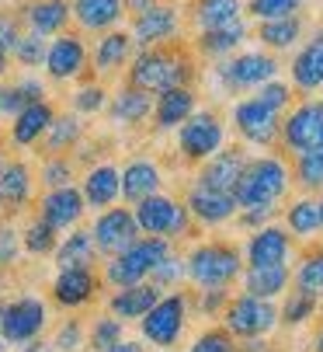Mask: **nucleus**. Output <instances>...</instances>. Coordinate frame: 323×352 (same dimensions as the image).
I'll list each match as a JSON object with an SVG mask.
<instances>
[{
  "instance_id": "obj_5",
  "label": "nucleus",
  "mask_w": 323,
  "mask_h": 352,
  "mask_svg": "<svg viewBox=\"0 0 323 352\" xmlns=\"http://www.w3.org/2000/svg\"><path fill=\"white\" fill-rule=\"evenodd\" d=\"M132 217H136V227L139 234L146 237H164V241H178L191 230V213L184 203H178L174 195L167 192H153L146 199L132 206Z\"/></svg>"
},
{
  "instance_id": "obj_36",
  "label": "nucleus",
  "mask_w": 323,
  "mask_h": 352,
  "mask_svg": "<svg viewBox=\"0 0 323 352\" xmlns=\"http://www.w3.org/2000/svg\"><path fill=\"white\" fill-rule=\"evenodd\" d=\"M35 102H45V87L35 77H25L18 84H4V87H0V116H8V119H14L21 109H28Z\"/></svg>"
},
{
  "instance_id": "obj_14",
  "label": "nucleus",
  "mask_w": 323,
  "mask_h": 352,
  "mask_svg": "<svg viewBox=\"0 0 323 352\" xmlns=\"http://www.w3.org/2000/svg\"><path fill=\"white\" fill-rule=\"evenodd\" d=\"M181 32V14L171 4H156L143 14L132 18V45L139 49H153V45H171Z\"/></svg>"
},
{
  "instance_id": "obj_34",
  "label": "nucleus",
  "mask_w": 323,
  "mask_h": 352,
  "mask_svg": "<svg viewBox=\"0 0 323 352\" xmlns=\"http://www.w3.org/2000/svg\"><path fill=\"white\" fill-rule=\"evenodd\" d=\"M52 119H56L52 105H49V102H35V105H28V109H21V112L14 116V122H11V140H14L18 146H32L35 140L45 136V129H49Z\"/></svg>"
},
{
  "instance_id": "obj_61",
  "label": "nucleus",
  "mask_w": 323,
  "mask_h": 352,
  "mask_svg": "<svg viewBox=\"0 0 323 352\" xmlns=\"http://www.w3.org/2000/svg\"><path fill=\"white\" fill-rule=\"evenodd\" d=\"M320 217H323V195H320ZM320 230H323V227H320Z\"/></svg>"
},
{
  "instance_id": "obj_11",
  "label": "nucleus",
  "mask_w": 323,
  "mask_h": 352,
  "mask_svg": "<svg viewBox=\"0 0 323 352\" xmlns=\"http://www.w3.org/2000/svg\"><path fill=\"white\" fill-rule=\"evenodd\" d=\"M230 122L237 129V136L247 143V146H261V150H272L282 136V116L264 109L257 98H240V102H233L230 109Z\"/></svg>"
},
{
  "instance_id": "obj_43",
  "label": "nucleus",
  "mask_w": 323,
  "mask_h": 352,
  "mask_svg": "<svg viewBox=\"0 0 323 352\" xmlns=\"http://www.w3.org/2000/svg\"><path fill=\"white\" fill-rule=\"evenodd\" d=\"M45 49H49L45 35H35V32H18L11 56H14L21 67H38V63H45Z\"/></svg>"
},
{
  "instance_id": "obj_59",
  "label": "nucleus",
  "mask_w": 323,
  "mask_h": 352,
  "mask_svg": "<svg viewBox=\"0 0 323 352\" xmlns=\"http://www.w3.org/2000/svg\"><path fill=\"white\" fill-rule=\"evenodd\" d=\"M25 352H49V345H45V342H38V338H32V342L25 345Z\"/></svg>"
},
{
  "instance_id": "obj_10",
  "label": "nucleus",
  "mask_w": 323,
  "mask_h": 352,
  "mask_svg": "<svg viewBox=\"0 0 323 352\" xmlns=\"http://www.w3.org/2000/svg\"><path fill=\"white\" fill-rule=\"evenodd\" d=\"M188 324V296L184 293H164L156 304L139 318V331L156 349H174Z\"/></svg>"
},
{
  "instance_id": "obj_2",
  "label": "nucleus",
  "mask_w": 323,
  "mask_h": 352,
  "mask_svg": "<svg viewBox=\"0 0 323 352\" xmlns=\"http://www.w3.org/2000/svg\"><path fill=\"white\" fill-rule=\"evenodd\" d=\"M195 77V60L174 45H153V49H139L132 67H129V84L146 91V94H160L167 87H181L191 84Z\"/></svg>"
},
{
  "instance_id": "obj_54",
  "label": "nucleus",
  "mask_w": 323,
  "mask_h": 352,
  "mask_svg": "<svg viewBox=\"0 0 323 352\" xmlns=\"http://www.w3.org/2000/svg\"><path fill=\"white\" fill-rule=\"evenodd\" d=\"M52 345H56L60 352H77V349L84 345V328H80V321H67Z\"/></svg>"
},
{
  "instance_id": "obj_25",
  "label": "nucleus",
  "mask_w": 323,
  "mask_h": 352,
  "mask_svg": "<svg viewBox=\"0 0 323 352\" xmlns=\"http://www.w3.org/2000/svg\"><path fill=\"white\" fill-rule=\"evenodd\" d=\"M84 206L91 210H108V206H115V199L122 195V178H119V168L115 164H97L87 171L84 178Z\"/></svg>"
},
{
  "instance_id": "obj_37",
  "label": "nucleus",
  "mask_w": 323,
  "mask_h": 352,
  "mask_svg": "<svg viewBox=\"0 0 323 352\" xmlns=\"http://www.w3.org/2000/svg\"><path fill=\"white\" fill-rule=\"evenodd\" d=\"M243 18V0H195V25L198 32L223 28Z\"/></svg>"
},
{
  "instance_id": "obj_26",
  "label": "nucleus",
  "mask_w": 323,
  "mask_h": 352,
  "mask_svg": "<svg viewBox=\"0 0 323 352\" xmlns=\"http://www.w3.org/2000/svg\"><path fill=\"white\" fill-rule=\"evenodd\" d=\"M243 42H247V21L240 18V21H230V25H223V28L198 32L195 49H198V56H205V60H226V56L237 53Z\"/></svg>"
},
{
  "instance_id": "obj_1",
  "label": "nucleus",
  "mask_w": 323,
  "mask_h": 352,
  "mask_svg": "<svg viewBox=\"0 0 323 352\" xmlns=\"http://www.w3.org/2000/svg\"><path fill=\"white\" fill-rule=\"evenodd\" d=\"M292 188V168L278 154H261L247 157V168L233 188L237 199V213L254 210V206H278Z\"/></svg>"
},
{
  "instance_id": "obj_42",
  "label": "nucleus",
  "mask_w": 323,
  "mask_h": 352,
  "mask_svg": "<svg viewBox=\"0 0 323 352\" xmlns=\"http://www.w3.org/2000/svg\"><path fill=\"white\" fill-rule=\"evenodd\" d=\"M292 279H296V289H302V293L323 300V248L309 251V255L299 262V269H296Z\"/></svg>"
},
{
  "instance_id": "obj_6",
  "label": "nucleus",
  "mask_w": 323,
  "mask_h": 352,
  "mask_svg": "<svg viewBox=\"0 0 323 352\" xmlns=\"http://www.w3.org/2000/svg\"><path fill=\"white\" fill-rule=\"evenodd\" d=\"M174 133H178V154L188 164H202L215 150L226 146V122L215 109H195Z\"/></svg>"
},
{
  "instance_id": "obj_13",
  "label": "nucleus",
  "mask_w": 323,
  "mask_h": 352,
  "mask_svg": "<svg viewBox=\"0 0 323 352\" xmlns=\"http://www.w3.org/2000/svg\"><path fill=\"white\" fill-rule=\"evenodd\" d=\"M139 227H136V217L132 210L125 206H108L97 213L94 227H91V241H94V251H101V255H119V251H125L132 241H139Z\"/></svg>"
},
{
  "instance_id": "obj_50",
  "label": "nucleus",
  "mask_w": 323,
  "mask_h": 352,
  "mask_svg": "<svg viewBox=\"0 0 323 352\" xmlns=\"http://www.w3.org/2000/svg\"><path fill=\"white\" fill-rule=\"evenodd\" d=\"M108 105V91L101 87V84H84L77 94H73V112H80V116H94V112H101Z\"/></svg>"
},
{
  "instance_id": "obj_58",
  "label": "nucleus",
  "mask_w": 323,
  "mask_h": 352,
  "mask_svg": "<svg viewBox=\"0 0 323 352\" xmlns=\"http://www.w3.org/2000/svg\"><path fill=\"white\" fill-rule=\"evenodd\" d=\"M104 352H146L143 342H132V338H119L112 349H104Z\"/></svg>"
},
{
  "instance_id": "obj_18",
  "label": "nucleus",
  "mask_w": 323,
  "mask_h": 352,
  "mask_svg": "<svg viewBox=\"0 0 323 352\" xmlns=\"http://www.w3.org/2000/svg\"><path fill=\"white\" fill-rule=\"evenodd\" d=\"M184 206L191 213V223H202V227H223V223L237 220V199H233V192H212V188L191 185Z\"/></svg>"
},
{
  "instance_id": "obj_20",
  "label": "nucleus",
  "mask_w": 323,
  "mask_h": 352,
  "mask_svg": "<svg viewBox=\"0 0 323 352\" xmlns=\"http://www.w3.org/2000/svg\"><path fill=\"white\" fill-rule=\"evenodd\" d=\"M289 80L296 91L302 94H313L323 87V28L313 32L302 45H299V53L292 56L289 63Z\"/></svg>"
},
{
  "instance_id": "obj_39",
  "label": "nucleus",
  "mask_w": 323,
  "mask_h": 352,
  "mask_svg": "<svg viewBox=\"0 0 323 352\" xmlns=\"http://www.w3.org/2000/svg\"><path fill=\"white\" fill-rule=\"evenodd\" d=\"M84 136V122L77 116H56L45 129V150L49 154H63V150L77 146Z\"/></svg>"
},
{
  "instance_id": "obj_23",
  "label": "nucleus",
  "mask_w": 323,
  "mask_h": 352,
  "mask_svg": "<svg viewBox=\"0 0 323 352\" xmlns=\"http://www.w3.org/2000/svg\"><path fill=\"white\" fill-rule=\"evenodd\" d=\"M292 286V265H243V293L257 300H278Z\"/></svg>"
},
{
  "instance_id": "obj_21",
  "label": "nucleus",
  "mask_w": 323,
  "mask_h": 352,
  "mask_svg": "<svg viewBox=\"0 0 323 352\" xmlns=\"http://www.w3.org/2000/svg\"><path fill=\"white\" fill-rule=\"evenodd\" d=\"M195 109H198V91L191 84L160 91L156 102H153V126H156V133H174Z\"/></svg>"
},
{
  "instance_id": "obj_16",
  "label": "nucleus",
  "mask_w": 323,
  "mask_h": 352,
  "mask_svg": "<svg viewBox=\"0 0 323 352\" xmlns=\"http://www.w3.org/2000/svg\"><path fill=\"white\" fill-rule=\"evenodd\" d=\"M247 168V154L240 146H223L215 150L208 161L198 164V175H195V185L202 188H212V192H233L240 175Z\"/></svg>"
},
{
  "instance_id": "obj_8",
  "label": "nucleus",
  "mask_w": 323,
  "mask_h": 352,
  "mask_svg": "<svg viewBox=\"0 0 323 352\" xmlns=\"http://www.w3.org/2000/svg\"><path fill=\"white\" fill-rule=\"evenodd\" d=\"M223 328L243 342V338H264L278 328V307L275 300H257L250 293L230 296V304L223 307Z\"/></svg>"
},
{
  "instance_id": "obj_53",
  "label": "nucleus",
  "mask_w": 323,
  "mask_h": 352,
  "mask_svg": "<svg viewBox=\"0 0 323 352\" xmlns=\"http://www.w3.org/2000/svg\"><path fill=\"white\" fill-rule=\"evenodd\" d=\"M14 38H18V25H14L11 18H0V74H8Z\"/></svg>"
},
{
  "instance_id": "obj_32",
  "label": "nucleus",
  "mask_w": 323,
  "mask_h": 352,
  "mask_svg": "<svg viewBox=\"0 0 323 352\" xmlns=\"http://www.w3.org/2000/svg\"><path fill=\"white\" fill-rule=\"evenodd\" d=\"M32 199V171L25 161H11L0 168V206L4 210H25Z\"/></svg>"
},
{
  "instance_id": "obj_33",
  "label": "nucleus",
  "mask_w": 323,
  "mask_h": 352,
  "mask_svg": "<svg viewBox=\"0 0 323 352\" xmlns=\"http://www.w3.org/2000/svg\"><path fill=\"white\" fill-rule=\"evenodd\" d=\"M73 18L80 28L87 32H104V28H112L122 21V0H73L70 4Z\"/></svg>"
},
{
  "instance_id": "obj_7",
  "label": "nucleus",
  "mask_w": 323,
  "mask_h": 352,
  "mask_svg": "<svg viewBox=\"0 0 323 352\" xmlns=\"http://www.w3.org/2000/svg\"><path fill=\"white\" fill-rule=\"evenodd\" d=\"M171 255V241L164 237H139L132 241L125 251H119V255H112V262H108L104 269V279L112 286H132V283H146L149 272L156 269L160 258Z\"/></svg>"
},
{
  "instance_id": "obj_17",
  "label": "nucleus",
  "mask_w": 323,
  "mask_h": 352,
  "mask_svg": "<svg viewBox=\"0 0 323 352\" xmlns=\"http://www.w3.org/2000/svg\"><path fill=\"white\" fill-rule=\"evenodd\" d=\"M87 70V45L80 35L60 32L45 49V74L52 80H73Z\"/></svg>"
},
{
  "instance_id": "obj_30",
  "label": "nucleus",
  "mask_w": 323,
  "mask_h": 352,
  "mask_svg": "<svg viewBox=\"0 0 323 352\" xmlns=\"http://www.w3.org/2000/svg\"><path fill=\"white\" fill-rule=\"evenodd\" d=\"M73 18L70 11V0H32L25 8V21H28V32L35 35H60L67 28V21Z\"/></svg>"
},
{
  "instance_id": "obj_35",
  "label": "nucleus",
  "mask_w": 323,
  "mask_h": 352,
  "mask_svg": "<svg viewBox=\"0 0 323 352\" xmlns=\"http://www.w3.org/2000/svg\"><path fill=\"white\" fill-rule=\"evenodd\" d=\"M132 56V35L129 32H108L94 45V70L97 74H115Z\"/></svg>"
},
{
  "instance_id": "obj_28",
  "label": "nucleus",
  "mask_w": 323,
  "mask_h": 352,
  "mask_svg": "<svg viewBox=\"0 0 323 352\" xmlns=\"http://www.w3.org/2000/svg\"><path fill=\"white\" fill-rule=\"evenodd\" d=\"M302 32H306L302 14H289V18H275V21H257L254 38L267 53H285V49H296L302 42Z\"/></svg>"
},
{
  "instance_id": "obj_29",
  "label": "nucleus",
  "mask_w": 323,
  "mask_h": 352,
  "mask_svg": "<svg viewBox=\"0 0 323 352\" xmlns=\"http://www.w3.org/2000/svg\"><path fill=\"white\" fill-rule=\"evenodd\" d=\"M282 220H285V230L299 241H313L323 227V217H320V195H299L282 210Z\"/></svg>"
},
{
  "instance_id": "obj_63",
  "label": "nucleus",
  "mask_w": 323,
  "mask_h": 352,
  "mask_svg": "<svg viewBox=\"0 0 323 352\" xmlns=\"http://www.w3.org/2000/svg\"><path fill=\"white\" fill-rule=\"evenodd\" d=\"M0 168H4V161H0Z\"/></svg>"
},
{
  "instance_id": "obj_4",
  "label": "nucleus",
  "mask_w": 323,
  "mask_h": 352,
  "mask_svg": "<svg viewBox=\"0 0 323 352\" xmlns=\"http://www.w3.org/2000/svg\"><path fill=\"white\" fill-rule=\"evenodd\" d=\"M278 60L275 53H267V49H261V53H233L226 60H219L212 67L208 80H215V87L226 91V94H237V91H257L261 84L275 80L278 77Z\"/></svg>"
},
{
  "instance_id": "obj_56",
  "label": "nucleus",
  "mask_w": 323,
  "mask_h": 352,
  "mask_svg": "<svg viewBox=\"0 0 323 352\" xmlns=\"http://www.w3.org/2000/svg\"><path fill=\"white\" fill-rule=\"evenodd\" d=\"M18 258V234L0 223V265H11Z\"/></svg>"
},
{
  "instance_id": "obj_12",
  "label": "nucleus",
  "mask_w": 323,
  "mask_h": 352,
  "mask_svg": "<svg viewBox=\"0 0 323 352\" xmlns=\"http://www.w3.org/2000/svg\"><path fill=\"white\" fill-rule=\"evenodd\" d=\"M45 328V304L38 296H18L11 304H0V338L25 345L38 338Z\"/></svg>"
},
{
  "instance_id": "obj_9",
  "label": "nucleus",
  "mask_w": 323,
  "mask_h": 352,
  "mask_svg": "<svg viewBox=\"0 0 323 352\" xmlns=\"http://www.w3.org/2000/svg\"><path fill=\"white\" fill-rule=\"evenodd\" d=\"M278 143L292 157L323 150V98H306V102L292 105L282 116V136Z\"/></svg>"
},
{
  "instance_id": "obj_27",
  "label": "nucleus",
  "mask_w": 323,
  "mask_h": 352,
  "mask_svg": "<svg viewBox=\"0 0 323 352\" xmlns=\"http://www.w3.org/2000/svg\"><path fill=\"white\" fill-rule=\"evenodd\" d=\"M160 296H164V289L153 286V283L146 279V283L122 286V289L112 296V304H108V307H112V314H115L119 321H139V318H143V314L156 304Z\"/></svg>"
},
{
  "instance_id": "obj_48",
  "label": "nucleus",
  "mask_w": 323,
  "mask_h": 352,
  "mask_svg": "<svg viewBox=\"0 0 323 352\" xmlns=\"http://www.w3.org/2000/svg\"><path fill=\"white\" fill-rule=\"evenodd\" d=\"M181 279H184V258H178L174 251H171L167 258H160L156 269L149 272V283L160 286V289H171V286H178Z\"/></svg>"
},
{
  "instance_id": "obj_55",
  "label": "nucleus",
  "mask_w": 323,
  "mask_h": 352,
  "mask_svg": "<svg viewBox=\"0 0 323 352\" xmlns=\"http://www.w3.org/2000/svg\"><path fill=\"white\" fill-rule=\"evenodd\" d=\"M202 293V314H219L230 304V289H198Z\"/></svg>"
},
{
  "instance_id": "obj_24",
  "label": "nucleus",
  "mask_w": 323,
  "mask_h": 352,
  "mask_svg": "<svg viewBox=\"0 0 323 352\" xmlns=\"http://www.w3.org/2000/svg\"><path fill=\"white\" fill-rule=\"evenodd\" d=\"M97 293V276L94 269H60L56 283H52V300L60 307H84Z\"/></svg>"
},
{
  "instance_id": "obj_52",
  "label": "nucleus",
  "mask_w": 323,
  "mask_h": 352,
  "mask_svg": "<svg viewBox=\"0 0 323 352\" xmlns=\"http://www.w3.org/2000/svg\"><path fill=\"white\" fill-rule=\"evenodd\" d=\"M275 217H278V206H254V210H240L237 213L240 227H247V230H257L264 223H275Z\"/></svg>"
},
{
  "instance_id": "obj_49",
  "label": "nucleus",
  "mask_w": 323,
  "mask_h": 352,
  "mask_svg": "<svg viewBox=\"0 0 323 352\" xmlns=\"http://www.w3.org/2000/svg\"><path fill=\"white\" fill-rule=\"evenodd\" d=\"M119 338H122V321L119 318H97L94 321V328H91V349L94 352L112 349Z\"/></svg>"
},
{
  "instance_id": "obj_47",
  "label": "nucleus",
  "mask_w": 323,
  "mask_h": 352,
  "mask_svg": "<svg viewBox=\"0 0 323 352\" xmlns=\"http://www.w3.org/2000/svg\"><path fill=\"white\" fill-rule=\"evenodd\" d=\"M188 352H237V338L226 331V328H205L191 345Z\"/></svg>"
},
{
  "instance_id": "obj_46",
  "label": "nucleus",
  "mask_w": 323,
  "mask_h": 352,
  "mask_svg": "<svg viewBox=\"0 0 323 352\" xmlns=\"http://www.w3.org/2000/svg\"><path fill=\"white\" fill-rule=\"evenodd\" d=\"M21 244H25V251H32V255H52L60 241H56V230L45 227L42 220H35V223H28V230L21 234Z\"/></svg>"
},
{
  "instance_id": "obj_51",
  "label": "nucleus",
  "mask_w": 323,
  "mask_h": 352,
  "mask_svg": "<svg viewBox=\"0 0 323 352\" xmlns=\"http://www.w3.org/2000/svg\"><path fill=\"white\" fill-rule=\"evenodd\" d=\"M42 182L49 188H63V185H73V164L60 154H52L45 164H42Z\"/></svg>"
},
{
  "instance_id": "obj_40",
  "label": "nucleus",
  "mask_w": 323,
  "mask_h": 352,
  "mask_svg": "<svg viewBox=\"0 0 323 352\" xmlns=\"http://www.w3.org/2000/svg\"><path fill=\"white\" fill-rule=\"evenodd\" d=\"M316 307H320L316 296H309V293H302V289H289L285 300H282V307H278V324L299 328V324H306V321L316 314Z\"/></svg>"
},
{
  "instance_id": "obj_60",
  "label": "nucleus",
  "mask_w": 323,
  "mask_h": 352,
  "mask_svg": "<svg viewBox=\"0 0 323 352\" xmlns=\"http://www.w3.org/2000/svg\"><path fill=\"white\" fill-rule=\"evenodd\" d=\"M313 345H316V352H323V331L316 335V342H313Z\"/></svg>"
},
{
  "instance_id": "obj_31",
  "label": "nucleus",
  "mask_w": 323,
  "mask_h": 352,
  "mask_svg": "<svg viewBox=\"0 0 323 352\" xmlns=\"http://www.w3.org/2000/svg\"><path fill=\"white\" fill-rule=\"evenodd\" d=\"M153 116V94H146V91H139V87H132V84H125L115 98H112V122L115 126H139V122H146Z\"/></svg>"
},
{
  "instance_id": "obj_15",
  "label": "nucleus",
  "mask_w": 323,
  "mask_h": 352,
  "mask_svg": "<svg viewBox=\"0 0 323 352\" xmlns=\"http://www.w3.org/2000/svg\"><path fill=\"white\" fill-rule=\"evenodd\" d=\"M292 258V234L282 223L257 227L243 244V265H289Z\"/></svg>"
},
{
  "instance_id": "obj_3",
  "label": "nucleus",
  "mask_w": 323,
  "mask_h": 352,
  "mask_svg": "<svg viewBox=\"0 0 323 352\" xmlns=\"http://www.w3.org/2000/svg\"><path fill=\"white\" fill-rule=\"evenodd\" d=\"M243 272V255L230 241H202L184 255V276L198 289H223Z\"/></svg>"
},
{
  "instance_id": "obj_57",
  "label": "nucleus",
  "mask_w": 323,
  "mask_h": 352,
  "mask_svg": "<svg viewBox=\"0 0 323 352\" xmlns=\"http://www.w3.org/2000/svg\"><path fill=\"white\" fill-rule=\"evenodd\" d=\"M153 4H156V0H122V11H129V14L136 18V14H143V11H149Z\"/></svg>"
},
{
  "instance_id": "obj_41",
  "label": "nucleus",
  "mask_w": 323,
  "mask_h": 352,
  "mask_svg": "<svg viewBox=\"0 0 323 352\" xmlns=\"http://www.w3.org/2000/svg\"><path fill=\"white\" fill-rule=\"evenodd\" d=\"M292 182H296L302 192H309V195H323V150H313V154L296 157Z\"/></svg>"
},
{
  "instance_id": "obj_38",
  "label": "nucleus",
  "mask_w": 323,
  "mask_h": 352,
  "mask_svg": "<svg viewBox=\"0 0 323 352\" xmlns=\"http://www.w3.org/2000/svg\"><path fill=\"white\" fill-rule=\"evenodd\" d=\"M56 265L60 269H91L94 262V241H91V230H73L67 234L63 244H56Z\"/></svg>"
},
{
  "instance_id": "obj_62",
  "label": "nucleus",
  "mask_w": 323,
  "mask_h": 352,
  "mask_svg": "<svg viewBox=\"0 0 323 352\" xmlns=\"http://www.w3.org/2000/svg\"><path fill=\"white\" fill-rule=\"evenodd\" d=\"M0 352H4V338H0Z\"/></svg>"
},
{
  "instance_id": "obj_19",
  "label": "nucleus",
  "mask_w": 323,
  "mask_h": 352,
  "mask_svg": "<svg viewBox=\"0 0 323 352\" xmlns=\"http://www.w3.org/2000/svg\"><path fill=\"white\" fill-rule=\"evenodd\" d=\"M84 210H87V206H84V195H80V188L63 185V188H49V192H45L42 206H38V220L60 234V230L77 227V220L84 217Z\"/></svg>"
},
{
  "instance_id": "obj_45",
  "label": "nucleus",
  "mask_w": 323,
  "mask_h": 352,
  "mask_svg": "<svg viewBox=\"0 0 323 352\" xmlns=\"http://www.w3.org/2000/svg\"><path fill=\"white\" fill-rule=\"evenodd\" d=\"M257 102L264 105V109H272V112H278V116H285L289 109H292V84H285V80H267V84H261L257 87Z\"/></svg>"
},
{
  "instance_id": "obj_22",
  "label": "nucleus",
  "mask_w": 323,
  "mask_h": 352,
  "mask_svg": "<svg viewBox=\"0 0 323 352\" xmlns=\"http://www.w3.org/2000/svg\"><path fill=\"white\" fill-rule=\"evenodd\" d=\"M119 178H122V199H125V203H132V206L139 203V199H146V195L164 188V171H160V164L149 161V157L129 161L119 171Z\"/></svg>"
},
{
  "instance_id": "obj_44",
  "label": "nucleus",
  "mask_w": 323,
  "mask_h": 352,
  "mask_svg": "<svg viewBox=\"0 0 323 352\" xmlns=\"http://www.w3.org/2000/svg\"><path fill=\"white\" fill-rule=\"evenodd\" d=\"M243 11L257 21H275V18H289L302 11V0H247Z\"/></svg>"
}]
</instances>
